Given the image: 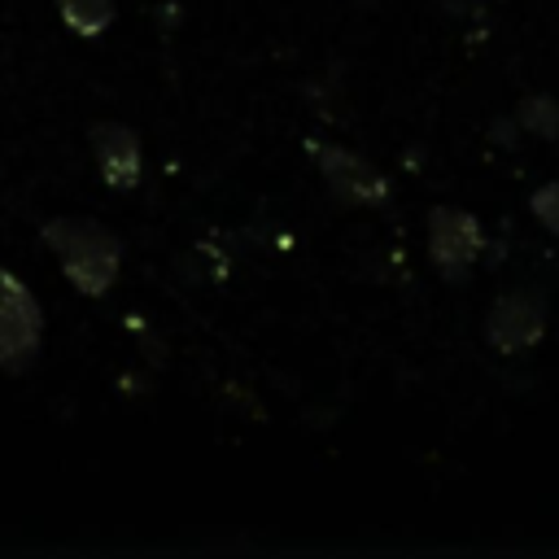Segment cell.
<instances>
[{
	"mask_svg": "<svg viewBox=\"0 0 559 559\" xmlns=\"http://www.w3.org/2000/svg\"><path fill=\"white\" fill-rule=\"evenodd\" d=\"M87 144H92V157H96V170H100L105 188L127 192V188L140 183L144 153H140V135L127 122H92Z\"/></svg>",
	"mask_w": 559,
	"mask_h": 559,
	"instance_id": "obj_3",
	"label": "cell"
},
{
	"mask_svg": "<svg viewBox=\"0 0 559 559\" xmlns=\"http://www.w3.org/2000/svg\"><path fill=\"white\" fill-rule=\"evenodd\" d=\"M52 4L66 31H74L79 39H100L114 26V0H52Z\"/></svg>",
	"mask_w": 559,
	"mask_h": 559,
	"instance_id": "obj_7",
	"label": "cell"
},
{
	"mask_svg": "<svg viewBox=\"0 0 559 559\" xmlns=\"http://www.w3.org/2000/svg\"><path fill=\"white\" fill-rule=\"evenodd\" d=\"M319 166H323L328 188H332L341 201L371 205V201H384V197H389L384 175H380L376 166H367L362 157L345 153V148H319Z\"/></svg>",
	"mask_w": 559,
	"mask_h": 559,
	"instance_id": "obj_5",
	"label": "cell"
},
{
	"mask_svg": "<svg viewBox=\"0 0 559 559\" xmlns=\"http://www.w3.org/2000/svg\"><path fill=\"white\" fill-rule=\"evenodd\" d=\"M485 336L502 349V354H520L524 345H533L542 336V301L528 293H507L489 319H485Z\"/></svg>",
	"mask_w": 559,
	"mask_h": 559,
	"instance_id": "obj_6",
	"label": "cell"
},
{
	"mask_svg": "<svg viewBox=\"0 0 559 559\" xmlns=\"http://www.w3.org/2000/svg\"><path fill=\"white\" fill-rule=\"evenodd\" d=\"M480 245H485V236L472 214L450 210V205H437L428 214V253L445 275H463L480 258Z\"/></svg>",
	"mask_w": 559,
	"mask_h": 559,
	"instance_id": "obj_4",
	"label": "cell"
},
{
	"mask_svg": "<svg viewBox=\"0 0 559 559\" xmlns=\"http://www.w3.org/2000/svg\"><path fill=\"white\" fill-rule=\"evenodd\" d=\"M44 345V310L35 293L0 266V371H26Z\"/></svg>",
	"mask_w": 559,
	"mask_h": 559,
	"instance_id": "obj_2",
	"label": "cell"
},
{
	"mask_svg": "<svg viewBox=\"0 0 559 559\" xmlns=\"http://www.w3.org/2000/svg\"><path fill=\"white\" fill-rule=\"evenodd\" d=\"M39 236L74 293L105 297L114 288V280L122 271V240L105 223L83 218V214H57L39 227Z\"/></svg>",
	"mask_w": 559,
	"mask_h": 559,
	"instance_id": "obj_1",
	"label": "cell"
},
{
	"mask_svg": "<svg viewBox=\"0 0 559 559\" xmlns=\"http://www.w3.org/2000/svg\"><path fill=\"white\" fill-rule=\"evenodd\" d=\"M533 214H537L550 231H559V183H546V188L533 197Z\"/></svg>",
	"mask_w": 559,
	"mask_h": 559,
	"instance_id": "obj_8",
	"label": "cell"
}]
</instances>
